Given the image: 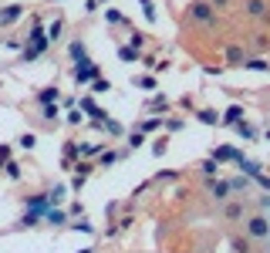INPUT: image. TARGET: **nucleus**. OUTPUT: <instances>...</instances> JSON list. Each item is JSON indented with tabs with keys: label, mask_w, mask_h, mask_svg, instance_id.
<instances>
[{
	"label": "nucleus",
	"mask_w": 270,
	"mask_h": 253,
	"mask_svg": "<svg viewBox=\"0 0 270 253\" xmlns=\"http://www.w3.org/2000/svg\"><path fill=\"white\" fill-rule=\"evenodd\" d=\"M189 20H196V24H216V10L206 0H196V3H189Z\"/></svg>",
	"instance_id": "nucleus-1"
},
{
	"label": "nucleus",
	"mask_w": 270,
	"mask_h": 253,
	"mask_svg": "<svg viewBox=\"0 0 270 253\" xmlns=\"http://www.w3.org/2000/svg\"><path fill=\"white\" fill-rule=\"evenodd\" d=\"M98 75H101V68H98V64H91V61L78 64L75 71H71V78H75L78 84H91V81H98Z\"/></svg>",
	"instance_id": "nucleus-2"
},
{
	"label": "nucleus",
	"mask_w": 270,
	"mask_h": 253,
	"mask_svg": "<svg viewBox=\"0 0 270 253\" xmlns=\"http://www.w3.org/2000/svg\"><path fill=\"white\" fill-rule=\"evenodd\" d=\"M247 236H250V240L270 236V219L267 216H250V219H247Z\"/></svg>",
	"instance_id": "nucleus-3"
},
{
	"label": "nucleus",
	"mask_w": 270,
	"mask_h": 253,
	"mask_svg": "<svg viewBox=\"0 0 270 253\" xmlns=\"http://www.w3.org/2000/svg\"><path fill=\"white\" fill-rule=\"evenodd\" d=\"M243 14L253 17V20H264L270 14V3L267 0H247V3H243Z\"/></svg>",
	"instance_id": "nucleus-4"
},
{
	"label": "nucleus",
	"mask_w": 270,
	"mask_h": 253,
	"mask_svg": "<svg viewBox=\"0 0 270 253\" xmlns=\"http://www.w3.org/2000/svg\"><path fill=\"white\" fill-rule=\"evenodd\" d=\"M223 219H226V223L243 219V199H226V206H223Z\"/></svg>",
	"instance_id": "nucleus-5"
},
{
	"label": "nucleus",
	"mask_w": 270,
	"mask_h": 253,
	"mask_svg": "<svg viewBox=\"0 0 270 253\" xmlns=\"http://www.w3.org/2000/svg\"><path fill=\"white\" fill-rule=\"evenodd\" d=\"M230 182H220V179H210V196L216 199V203H226L230 199Z\"/></svg>",
	"instance_id": "nucleus-6"
},
{
	"label": "nucleus",
	"mask_w": 270,
	"mask_h": 253,
	"mask_svg": "<svg viewBox=\"0 0 270 253\" xmlns=\"http://www.w3.org/2000/svg\"><path fill=\"white\" fill-rule=\"evenodd\" d=\"M213 162H216V166H220V162H236V159H240V152H236V149H230V145H220V149H213Z\"/></svg>",
	"instance_id": "nucleus-7"
},
{
	"label": "nucleus",
	"mask_w": 270,
	"mask_h": 253,
	"mask_svg": "<svg viewBox=\"0 0 270 253\" xmlns=\"http://www.w3.org/2000/svg\"><path fill=\"white\" fill-rule=\"evenodd\" d=\"M20 14H24V7H20V3H10V7L0 14V27H10L14 20H20Z\"/></svg>",
	"instance_id": "nucleus-8"
},
{
	"label": "nucleus",
	"mask_w": 270,
	"mask_h": 253,
	"mask_svg": "<svg viewBox=\"0 0 270 253\" xmlns=\"http://www.w3.org/2000/svg\"><path fill=\"white\" fill-rule=\"evenodd\" d=\"M78 156H81V145L78 142H64V169H71Z\"/></svg>",
	"instance_id": "nucleus-9"
},
{
	"label": "nucleus",
	"mask_w": 270,
	"mask_h": 253,
	"mask_svg": "<svg viewBox=\"0 0 270 253\" xmlns=\"http://www.w3.org/2000/svg\"><path fill=\"white\" fill-rule=\"evenodd\" d=\"M38 101H41V105H58V88H41Z\"/></svg>",
	"instance_id": "nucleus-10"
},
{
	"label": "nucleus",
	"mask_w": 270,
	"mask_h": 253,
	"mask_svg": "<svg viewBox=\"0 0 270 253\" xmlns=\"http://www.w3.org/2000/svg\"><path fill=\"white\" fill-rule=\"evenodd\" d=\"M47 223H51V226H64V223H68V213L51 206V210H47Z\"/></svg>",
	"instance_id": "nucleus-11"
},
{
	"label": "nucleus",
	"mask_w": 270,
	"mask_h": 253,
	"mask_svg": "<svg viewBox=\"0 0 270 253\" xmlns=\"http://www.w3.org/2000/svg\"><path fill=\"white\" fill-rule=\"evenodd\" d=\"M71 58H75V61H88V47H85V41H71Z\"/></svg>",
	"instance_id": "nucleus-12"
},
{
	"label": "nucleus",
	"mask_w": 270,
	"mask_h": 253,
	"mask_svg": "<svg viewBox=\"0 0 270 253\" xmlns=\"http://www.w3.org/2000/svg\"><path fill=\"white\" fill-rule=\"evenodd\" d=\"M226 61H230V64H243V61H247V51H243V47H226Z\"/></svg>",
	"instance_id": "nucleus-13"
},
{
	"label": "nucleus",
	"mask_w": 270,
	"mask_h": 253,
	"mask_svg": "<svg viewBox=\"0 0 270 253\" xmlns=\"http://www.w3.org/2000/svg\"><path fill=\"white\" fill-rule=\"evenodd\" d=\"M118 58L125 61V64H132V61L142 58V51H135V47H118Z\"/></svg>",
	"instance_id": "nucleus-14"
},
{
	"label": "nucleus",
	"mask_w": 270,
	"mask_h": 253,
	"mask_svg": "<svg viewBox=\"0 0 270 253\" xmlns=\"http://www.w3.org/2000/svg\"><path fill=\"white\" fill-rule=\"evenodd\" d=\"M81 112H88V115H95V118H105V115H101V108H98L91 98H81Z\"/></svg>",
	"instance_id": "nucleus-15"
},
{
	"label": "nucleus",
	"mask_w": 270,
	"mask_h": 253,
	"mask_svg": "<svg viewBox=\"0 0 270 253\" xmlns=\"http://www.w3.org/2000/svg\"><path fill=\"white\" fill-rule=\"evenodd\" d=\"M240 115H243V108H240V105H230V108H226V118H223V122H226V125H236V122H240Z\"/></svg>",
	"instance_id": "nucleus-16"
},
{
	"label": "nucleus",
	"mask_w": 270,
	"mask_h": 253,
	"mask_svg": "<svg viewBox=\"0 0 270 253\" xmlns=\"http://www.w3.org/2000/svg\"><path fill=\"white\" fill-rule=\"evenodd\" d=\"M196 118H199L203 125H216V122H220V118H216V112H210V108H199V112H196Z\"/></svg>",
	"instance_id": "nucleus-17"
},
{
	"label": "nucleus",
	"mask_w": 270,
	"mask_h": 253,
	"mask_svg": "<svg viewBox=\"0 0 270 253\" xmlns=\"http://www.w3.org/2000/svg\"><path fill=\"white\" fill-rule=\"evenodd\" d=\"M199 172L206 175V179H213V175L220 172V166H216V162H213V159H206V162H199Z\"/></svg>",
	"instance_id": "nucleus-18"
},
{
	"label": "nucleus",
	"mask_w": 270,
	"mask_h": 253,
	"mask_svg": "<svg viewBox=\"0 0 270 253\" xmlns=\"http://www.w3.org/2000/svg\"><path fill=\"white\" fill-rule=\"evenodd\" d=\"M64 193H68V186H61V182H58V186L51 189V196H47V203H51V206H58L61 199H64Z\"/></svg>",
	"instance_id": "nucleus-19"
},
{
	"label": "nucleus",
	"mask_w": 270,
	"mask_h": 253,
	"mask_svg": "<svg viewBox=\"0 0 270 253\" xmlns=\"http://www.w3.org/2000/svg\"><path fill=\"white\" fill-rule=\"evenodd\" d=\"M132 84L145 88V91H152V88H155V78H152V75H138V78H132Z\"/></svg>",
	"instance_id": "nucleus-20"
},
{
	"label": "nucleus",
	"mask_w": 270,
	"mask_h": 253,
	"mask_svg": "<svg viewBox=\"0 0 270 253\" xmlns=\"http://www.w3.org/2000/svg\"><path fill=\"white\" fill-rule=\"evenodd\" d=\"M243 68H253V71H267L270 64H267L264 58H247V61H243Z\"/></svg>",
	"instance_id": "nucleus-21"
},
{
	"label": "nucleus",
	"mask_w": 270,
	"mask_h": 253,
	"mask_svg": "<svg viewBox=\"0 0 270 253\" xmlns=\"http://www.w3.org/2000/svg\"><path fill=\"white\" fill-rule=\"evenodd\" d=\"M145 38H149V34H142V31H132V44H129V47H135V51H142V47H145Z\"/></svg>",
	"instance_id": "nucleus-22"
},
{
	"label": "nucleus",
	"mask_w": 270,
	"mask_h": 253,
	"mask_svg": "<svg viewBox=\"0 0 270 253\" xmlns=\"http://www.w3.org/2000/svg\"><path fill=\"white\" fill-rule=\"evenodd\" d=\"M233 250L236 253H250V236H236V240H233Z\"/></svg>",
	"instance_id": "nucleus-23"
},
{
	"label": "nucleus",
	"mask_w": 270,
	"mask_h": 253,
	"mask_svg": "<svg viewBox=\"0 0 270 253\" xmlns=\"http://www.w3.org/2000/svg\"><path fill=\"white\" fill-rule=\"evenodd\" d=\"M17 145H20V149H34V145H38V135H34V132H24Z\"/></svg>",
	"instance_id": "nucleus-24"
},
{
	"label": "nucleus",
	"mask_w": 270,
	"mask_h": 253,
	"mask_svg": "<svg viewBox=\"0 0 270 253\" xmlns=\"http://www.w3.org/2000/svg\"><path fill=\"white\" fill-rule=\"evenodd\" d=\"M159 128V118H142L138 122V132H155Z\"/></svg>",
	"instance_id": "nucleus-25"
},
{
	"label": "nucleus",
	"mask_w": 270,
	"mask_h": 253,
	"mask_svg": "<svg viewBox=\"0 0 270 253\" xmlns=\"http://www.w3.org/2000/svg\"><path fill=\"white\" fill-rule=\"evenodd\" d=\"M91 91H95V95H105V91H112V84L105 78H98V81H91Z\"/></svg>",
	"instance_id": "nucleus-26"
},
{
	"label": "nucleus",
	"mask_w": 270,
	"mask_h": 253,
	"mask_svg": "<svg viewBox=\"0 0 270 253\" xmlns=\"http://www.w3.org/2000/svg\"><path fill=\"white\" fill-rule=\"evenodd\" d=\"M149 108H152V112H166V108H169V101H166L162 95H155L152 101H149Z\"/></svg>",
	"instance_id": "nucleus-27"
},
{
	"label": "nucleus",
	"mask_w": 270,
	"mask_h": 253,
	"mask_svg": "<svg viewBox=\"0 0 270 253\" xmlns=\"http://www.w3.org/2000/svg\"><path fill=\"white\" fill-rule=\"evenodd\" d=\"M44 118H47V122H51V125H54V122H58V118H61L58 105H44Z\"/></svg>",
	"instance_id": "nucleus-28"
},
{
	"label": "nucleus",
	"mask_w": 270,
	"mask_h": 253,
	"mask_svg": "<svg viewBox=\"0 0 270 253\" xmlns=\"http://www.w3.org/2000/svg\"><path fill=\"white\" fill-rule=\"evenodd\" d=\"M61 27H64V20H54V24L47 27V41H58L61 38Z\"/></svg>",
	"instance_id": "nucleus-29"
},
{
	"label": "nucleus",
	"mask_w": 270,
	"mask_h": 253,
	"mask_svg": "<svg viewBox=\"0 0 270 253\" xmlns=\"http://www.w3.org/2000/svg\"><path fill=\"white\" fill-rule=\"evenodd\" d=\"M101 128H105V132H108V135H122V125H118V122H101Z\"/></svg>",
	"instance_id": "nucleus-30"
},
{
	"label": "nucleus",
	"mask_w": 270,
	"mask_h": 253,
	"mask_svg": "<svg viewBox=\"0 0 270 253\" xmlns=\"http://www.w3.org/2000/svg\"><path fill=\"white\" fill-rule=\"evenodd\" d=\"M3 172H7V179H20V166H17V162H7Z\"/></svg>",
	"instance_id": "nucleus-31"
},
{
	"label": "nucleus",
	"mask_w": 270,
	"mask_h": 253,
	"mask_svg": "<svg viewBox=\"0 0 270 253\" xmlns=\"http://www.w3.org/2000/svg\"><path fill=\"white\" fill-rule=\"evenodd\" d=\"M166 149H169V138L162 135V138H159V142L152 145V152H155V156H166Z\"/></svg>",
	"instance_id": "nucleus-32"
},
{
	"label": "nucleus",
	"mask_w": 270,
	"mask_h": 253,
	"mask_svg": "<svg viewBox=\"0 0 270 253\" xmlns=\"http://www.w3.org/2000/svg\"><path fill=\"white\" fill-rule=\"evenodd\" d=\"M233 128H236V132H240V135H243V138H253V128H250V125H247V122H236Z\"/></svg>",
	"instance_id": "nucleus-33"
},
{
	"label": "nucleus",
	"mask_w": 270,
	"mask_h": 253,
	"mask_svg": "<svg viewBox=\"0 0 270 253\" xmlns=\"http://www.w3.org/2000/svg\"><path fill=\"white\" fill-rule=\"evenodd\" d=\"M155 179H159V182H173V179H179V172H176V169H166V172H159Z\"/></svg>",
	"instance_id": "nucleus-34"
},
{
	"label": "nucleus",
	"mask_w": 270,
	"mask_h": 253,
	"mask_svg": "<svg viewBox=\"0 0 270 253\" xmlns=\"http://www.w3.org/2000/svg\"><path fill=\"white\" fill-rule=\"evenodd\" d=\"M38 219H41V213H34V210H31V213H27L24 219H20V226H34Z\"/></svg>",
	"instance_id": "nucleus-35"
},
{
	"label": "nucleus",
	"mask_w": 270,
	"mask_h": 253,
	"mask_svg": "<svg viewBox=\"0 0 270 253\" xmlns=\"http://www.w3.org/2000/svg\"><path fill=\"white\" fill-rule=\"evenodd\" d=\"M98 152H101V145H81V156H98Z\"/></svg>",
	"instance_id": "nucleus-36"
},
{
	"label": "nucleus",
	"mask_w": 270,
	"mask_h": 253,
	"mask_svg": "<svg viewBox=\"0 0 270 253\" xmlns=\"http://www.w3.org/2000/svg\"><path fill=\"white\" fill-rule=\"evenodd\" d=\"M206 3H210L213 10H226L230 7V0H206Z\"/></svg>",
	"instance_id": "nucleus-37"
},
{
	"label": "nucleus",
	"mask_w": 270,
	"mask_h": 253,
	"mask_svg": "<svg viewBox=\"0 0 270 253\" xmlns=\"http://www.w3.org/2000/svg\"><path fill=\"white\" fill-rule=\"evenodd\" d=\"M10 162V145H0V166H7Z\"/></svg>",
	"instance_id": "nucleus-38"
},
{
	"label": "nucleus",
	"mask_w": 270,
	"mask_h": 253,
	"mask_svg": "<svg viewBox=\"0 0 270 253\" xmlns=\"http://www.w3.org/2000/svg\"><path fill=\"white\" fill-rule=\"evenodd\" d=\"M108 24H125V17H122L118 10H108Z\"/></svg>",
	"instance_id": "nucleus-39"
},
{
	"label": "nucleus",
	"mask_w": 270,
	"mask_h": 253,
	"mask_svg": "<svg viewBox=\"0 0 270 253\" xmlns=\"http://www.w3.org/2000/svg\"><path fill=\"white\" fill-rule=\"evenodd\" d=\"M166 128H169V132H179V128H182V122H179V118H169V122H166Z\"/></svg>",
	"instance_id": "nucleus-40"
},
{
	"label": "nucleus",
	"mask_w": 270,
	"mask_h": 253,
	"mask_svg": "<svg viewBox=\"0 0 270 253\" xmlns=\"http://www.w3.org/2000/svg\"><path fill=\"white\" fill-rule=\"evenodd\" d=\"M75 172H78V175H88V172H91V166H88V162H78Z\"/></svg>",
	"instance_id": "nucleus-41"
},
{
	"label": "nucleus",
	"mask_w": 270,
	"mask_h": 253,
	"mask_svg": "<svg viewBox=\"0 0 270 253\" xmlns=\"http://www.w3.org/2000/svg\"><path fill=\"white\" fill-rule=\"evenodd\" d=\"M75 230H81V233H91V230H95V226H91V223H88V219H81V223H78Z\"/></svg>",
	"instance_id": "nucleus-42"
},
{
	"label": "nucleus",
	"mask_w": 270,
	"mask_h": 253,
	"mask_svg": "<svg viewBox=\"0 0 270 253\" xmlns=\"http://www.w3.org/2000/svg\"><path fill=\"white\" fill-rule=\"evenodd\" d=\"M85 179H88V175H75V179H71V189H81V186H85Z\"/></svg>",
	"instance_id": "nucleus-43"
},
{
	"label": "nucleus",
	"mask_w": 270,
	"mask_h": 253,
	"mask_svg": "<svg viewBox=\"0 0 270 253\" xmlns=\"http://www.w3.org/2000/svg\"><path fill=\"white\" fill-rule=\"evenodd\" d=\"M115 159H118L115 152H105V156H101V166H112V162H115Z\"/></svg>",
	"instance_id": "nucleus-44"
},
{
	"label": "nucleus",
	"mask_w": 270,
	"mask_h": 253,
	"mask_svg": "<svg viewBox=\"0 0 270 253\" xmlns=\"http://www.w3.org/2000/svg\"><path fill=\"white\" fill-rule=\"evenodd\" d=\"M68 125H81V112H71V115H68Z\"/></svg>",
	"instance_id": "nucleus-45"
},
{
	"label": "nucleus",
	"mask_w": 270,
	"mask_h": 253,
	"mask_svg": "<svg viewBox=\"0 0 270 253\" xmlns=\"http://www.w3.org/2000/svg\"><path fill=\"white\" fill-rule=\"evenodd\" d=\"M129 142H132V149H138V145H142V132H132V138H129Z\"/></svg>",
	"instance_id": "nucleus-46"
},
{
	"label": "nucleus",
	"mask_w": 270,
	"mask_h": 253,
	"mask_svg": "<svg viewBox=\"0 0 270 253\" xmlns=\"http://www.w3.org/2000/svg\"><path fill=\"white\" fill-rule=\"evenodd\" d=\"M257 182H260V186H267V189H270V179H267V175H260Z\"/></svg>",
	"instance_id": "nucleus-47"
},
{
	"label": "nucleus",
	"mask_w": 270,
	"mask_h": 253,
	"mask_svg": "<svg viewBox=\"0 0 270 253\" xmlns=\"http://www.w3.org/2000/svg\"><path fill=\"white\" fill-rule=\"evenodd\" d=\"M264 206H270V196H267V199H264Z\"/></svg>",
	"instance_id": "nucleus-48"
},
{
	"label": "nucleus",
	"mask_w": 270,
	"mask_h": 253,
	"mask_svg": "<svg viewBox=\"0 0 270 253\" xmlns=\"http://www.w3.org/2000/svg\"><path fill=\"white\" fill-rule=\"evenodd\" d=\"M267 138H270V128H267Z\"/></svg>",
	"instance_id": "nucleus-49"
}]
</instances>
